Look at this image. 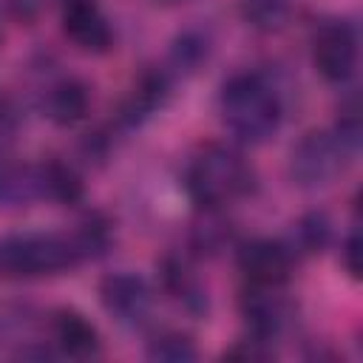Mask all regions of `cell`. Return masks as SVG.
<instances>
[{
    "label": "cell",
    "instance_id": "8fae6325",
    "mask_svg": "<svg viewBox=\"0 0 363 363\" xmlns=\"http://www.w3.org/2000/svg\"><path fill=\"white\" fill-rule=\"evenodd\" d=\"M62 34L88 54H105L113 45V28L94 0H74L62 6Z\"/></svg>",
    "mask_w": 363,
    "mask_h": 363
},
{
    "label": "cell",
    "instance_id": "e0dca14e",
    "mask_svg": "<svg viewBox=\"0 0 363 363\" xmlns=\"http://www.w3.org/2000/svg\"><path fill=\"white\" fill-rule=\"evenodd\" d=\"M213 51V40L207 37V31L201 28H184L182 34H176L170 54H167V71L173 77H193L204 68V62L210 60Z\"/></svg>",
    "mask_w": 363,
    "mask_h": 363
},
{
    "label": "cell",
    "instance_id": "2e32d148",
    "mask_svg": "<svg viewBox=\"0 0 363 363\" xmlns=\"http://www.w3.org/2000/svg\"><path fill=\"white\" fill-rule=\"evenodd\" d=\"M37 170H40L43 201L62 204V207H68V204H79V201H82V196H85L82 176H79L68 162L48 159V162H40Z\"/></svg>",
    "mask_w": 363,
    "mask_h": 363
},
{
    "label": "cell",
    "instance_id": "6da1fadb",
    "mask_svg": "<svg viewBox=\"0 0 363 363\" xmlns=\"http://www.w3.org/2000/svg\"><path fill=\"white\" fill-rule=\"evenodd\" d=\"M286 111V96L281 85L269 74L244 71L233 74L218 94V113L224 128L241 145H264L269 142Z\"/></svg>",
    "mask_w": 363,
    "mask_h": 363
},
{
    "label": "cell",
    "instance_id": "5b68a950",
    "mask_svg": "<svg viewBox=\"0 0 363 363\" xmlns=\"http://www.w3.org/2000/svg\"><path fill=\"white\" fill-rule=\"evenodd\" d=\"M357 31L346 20H323L312 31V65L326 82H349L357 68Z\"/></svg>",
    "mask_w": 363,
    "mask_h": 363
},
{
    "label": "cell",
    "instance_id": "7c38bea8",
    "mask_svg": "<svg viewBox=\"0 0 363 363\" xmlns=\"http://www.w3.org/2000/svg\"><path fill=\"white\" fill-rule=\"evenodd\" d=\"M173 94V74L167 68H147L139 74L136 85L130 88V94L125 96L122 108H119V125L125 128H136L142 125L150 113L162 111L167 105Z\"/></svg>",
    "mask_w": 363,
    "mask_h": 363
},
{
    "label": "cell",
    "instance_id": "4fadbf2b",
    "mask_svg": "<svg viewBox=\"0 0 363 363\" xmlns=\"http://www.w3.org/2000/svg\"><path fill=\"white\" fill-rule=\"evenodd\" d=\"M43 116L60 128H71L82 122L91 111V91L77 77H57L40 94Z\"/></svg>",
    "mask_w": 363,
    "mask_h": 363
},
{
    "label": "cell",
    "instance_id": "8992f818",
    "mask_svg": "<svg viewBox=\"0 0 363 363\" xmlns=\"http://www.w3.org/2000/svg\"><path fill=\"white\" fill-rule=\"evenodd\" d=\"M99 301L113 320L136 329V326L150 323L153 309H156V289L142 275L119 269V272H111L102 278Z\"/></svg>",
    "mask_w": 363,
    "mask_h": 363
},
{
    "label": "cell",
    "instance_id": "5bb4252c",
    "mask_svg": "<svg viewBox=\"0 0 363 363\" xmlns=\"http://www.w3.org/2000/svg\"><path fill=\"white\" fill-rule=\"evenodd\" d=\"M235 241V227L224 216V207H199V218L190 224V250L199 258L221 255Z\"/></svg>",
    "mask_w": 363,
    "mask_h": 363
},
{
    "label": "cell",
    "instance_id": "277c9868",
    "mask_svg": "<svg viewBox=\"0 0 363 363\" xmlns=\"http://www.w3.org/2000/svg\"><path fill=\"white\" fill-rule=\"evenodd\" d=\"M352 159L354 150L335 130H309L289 150V179L301 190H323L343 176Z\"/></svg>",
    "mask_w": 363,
    "mask_h": 363
},
{
    "label": "cell",
    "instance_id": "d6986e66",
    "mask_svg": "<svg viewBox=\"0 0 363 363\" xmlns=\"http://www.w3.org/2000/svg\"><path fill=\"white\" fill-rule=\"evenodd\" d=\"M71 235H74V244L82 255V261H94V258H102L111 244H113V227L111 221L102 216V213H88L82 216L74 227H71Z\"/></svg>",
    "mask_w": 363,
    "mask_h": 363
},
{
    "label": "cell",
    "instance_id": "ac0fdd59",
    "mask_svg": "<svg viewBox=\"0 0 363 363\" xmlns=\"http://www.w3.org/2000/svg\"><path fill=\"white\" fill-rule=\"evenodd\" d=\"M332 244V218L323 210H312L303 213L286 238V247L292 250L295 261L298 258H309V255H320L326 247Z\"/></svg>",
    "mask_w": 363,
    "mask_h": 363
},
{
    "label": "cell",
    "instance_id": "3957f363",
    "mask_svg": "<svg viewBox=\"0 0 363 363\" xmlns=\"http://www.w3.org/2000/svg\"><path fill=\"white\" fill-rule=\"evenodd\" d=\"M85 264L71 230L45 233L26 230L0 238V275L3 278H40L60 275Z\"/></svg>",
    "mask_w": 363,
    "mask_h": 363
},
{
    "label": "cell",
    "instance_id": "7402d4cb",
    "mask_svg": "<svg viewBox=\"0 0 363 363\" xmlns=\"http://www.w3.org/2000/svg\"><path fill=\"white\" fill-rule=\"evenodd\" d=\"M145 354L153 363H190V360L199 357V349H196V343H193L190 335L167 329V332H159L147 343V352Z\"/></svg>",
    "mask_w": 363,
    "mask_h": 363
},
{
    "label": "cell",
    "instance_id": "9a60e30c",
    "mask_svg": "<svg viewBox=\"0 0 363 363\" xmlns=\"http://www.w3.org/2000/svg\"><path fill=\"white\" fill-rule=\"evenodd\" d=\"M43 201L37 164H20L0 156V210H20Z\"/></svg>",
    "mask_w": 363,
    "mask_h": 363
},
{
    "label": "cell",
    "instance_id": "ffe728a7",
    "mask_svg": "<svg viewBox=\"0 0 363 363\" xmlns=\"http://www.w3.org/2000/svg\"><path fill=\"white\" fill-rule=\"evenodd\" d=\"M238 11L255 31H278L289 20L292 0H238Z\"/></svg>",
    "mask_w": 363,
    "mask_h": 363
},
{
    "label": "cell",
    "instance_id": "d4e9b609",
    "mask_svg": "<svg viewBox=\"0 0 363 363\" xmlns=\"http://www.w3.org/2000/svg\"><path fill=\"white\" fill-rule=\"evenodd\" d=\"M17 128H20L17 111H14L6 99H0V156H6L9 145H11L14 136H17Z\"/></svg>",
    "mask_w": 363,
    "mask_h": 363
},
{
    "label": "cell",
    "instance_id": "ba28073f",
    "mask_svg": "<svg viewBox=\"0 0 363 363\" xmlns=\"http://www.w3.org/2000/svg\"><path fill=\"white\" fill-rule=\"evenodd\" d=\"M235 264L247 284L258 286H284L292 278L295 269V255L286 247V241L278 238H250L238 244L235 250Z\"/></svg>",
    "mask_w": 363,
    "mask_h": 363
},
{
    "label": "cell",
    "instance_id": "9c48e42d",
    "mask_svg": "<svg viewBox=\"0 0 363 363\" xmlns=\"http://www.w3.org/2000/svg\"><path fill=\"white\" fill-rule=\"evenodd\" d=\"M48 343L57 354L71 360H94L102 354V337L96 326L77 309H57L48 318Z\"/></svg>",
    "mask_w": 363,
    "mask_h": 363
},
{
    "label": "cell",
    "instance_id": "52a82bcc",
    "mask_svg": "<svg viewBox=\"0 0 363 363\" xmlns=\"http://www.w3.org/2000/svg\"><path fill=\"white\" fill-rule=\"evenodd\" d=\"M241 318L247 323V332L264 340H278L295 320V303L284 295V286H258L247 284V289L238 298Z\"/></svg>",
    "mask_w": 363,
    "mask_h": 363
},
{
    "label": "cell",
    "instance_id": "603a6c76",
    "mask_svg": "<svg viewBox=\"0 0 363 363\" xmlns=\"http://www.w3.org/2000/svg\"><path fill=\"white\" fill-rule=\"evenodd\" d=\"M224 357L241 360V363H264V360L275 357V346H272V340H264V337H255L247 332L241 340H235V346H230L224 352Z\"/></svg>",
    "mask_w": 363,
    "mask_h": 363
},
{
    "label": "cell",
    "instance_id": "7a4b0ae2",
    "mask_svg": "<svg viewBox=\"0 0 363 363\" xmlns=\"http://www.w3.org/2000/svg\"><path fill=\"white\" fill-rule=\"evenodd\" d=\"M252 164L230 145L199 147L184 167V190L196 207H227L255 190Z\"/></svg>",
    "mask_w": 363,
    "mask_h": 363
},
{
    "label": "cell",
    "instance_id": "cb8c5ba5",
    "mask_svg": "<svg viewBox=\"0 0 363 363\" xmlns=\"http://www.w3.org/2000/svg\"><path fill=\"white\" fill-rule=\"evenodd\" d=\"M360 255H363L360 233H357V227H352V230L346 233L343 244H340V264H343V269L349 272V278H352V281H360V269H363Z\"/></svg>",
    "mask_w": 363,
    "mask_h": 363
},
{
    "label": "cell",
    "instance_id": "484cf974",
    "mask_svg": "<svg viewBox=\"0 0 363 363\" xmlns=\"http://www.w3.org/2000/svg\"><path fill=\"white\" fill-rule=\"evenodd\" d=\"M62 3H74V0H62Z\"/></svg>",
    "mask_w": 363,
    "mask_h": 363
},
{
    "label": "cell",
    "instance_id": "44dd1931",
    "mask_svg": "<svg viewBox=\"0 0 363 363\" xmlns=\"http://www.w3.org/2000/svg\"><path fill=\"white\" fill-rule=\"evenodd\" d=\"M37 323V312L28 303H14V301H0V346L14 343L23 346L31 340Z\"/></svg>",
    "mask_w": 363,
    "mask_h": 363
},
{
    "label": "cell",
    "instance_id": "30bf717a",
    "mask_svg": "<svg viewBox=\"0 0 363 363\" xmlns=\"http://www.w3.org/2000/svg\"><path fill=\"white\" fill-rule=\"evenodd\" d=\"M159 284L162 292L179 306L184 309L190 318H204L210 309V298H207V286L201 284L199 272L193 269V264L184 255H164L159 261Z\"/></svg>",
    "mask_w": 363,
    "mask_h": 363
}]
</instances>
